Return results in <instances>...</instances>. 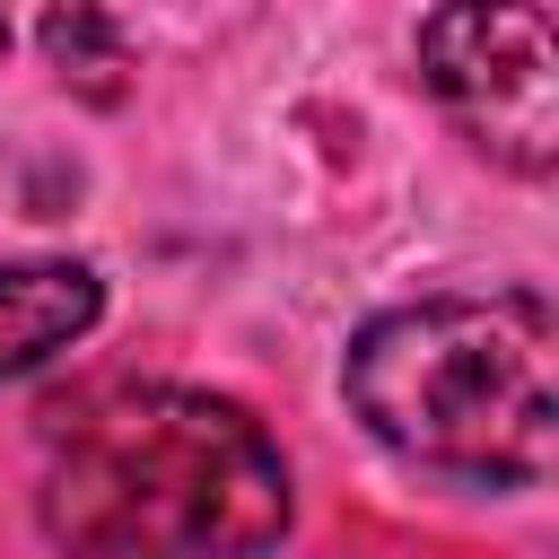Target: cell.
I'll return each mask as SVG.
<instances>
[{
    "label": "cell",
    "instance_id": "cell-4",
    "mask_svg": "<svg viewBox=\"0 0 559 559\" xmlns=\"http://www.w3.org/2000/svg\"><path fill=\"white\" fill-rule=\"evenodd\" d=\"M105 288L87 262H0V384L44 367L96 323Z\"/></svg>",
    "mask_w": 559,
    "mask_h": 559
},
{
    "label": "cell",
    "instance_id": "cell-1",
    "mask_svg": "<svg viewBox=\"0 0 559 559\" xmlns=\"http://www.w3.org/2000/svg\"><path fill=\"white\" fill-rule=\"evenodd\" d=\"M44 524L70 559H262L288 533V463L245 402L114 384L52 437Z\"/></svg>",
    "mask_w": 559,
    "mask_h": 559
},
{
    "label": "cell",
    "instance_id": "cell-3",
    "mask_svg": "<svg viewBox=\"0 0 559 559\" xmlns=\"http://www.w3.org/2000/svg\"><path fill=\"white\" fill-rule=\"evenodd\" d=\"M419 70L454 131L515 175L559 166V17L550 9H437Z\"/></svg>",
    "mask_w": 559,
    "mask_h": 559
},
{
    "label": "cell",
    "instance_id": "cell-2",
    "mask_svg": "<svg viewBox=\"0 0 559 559\" xmlns=\"http://www.w3.org/2000/svg\"><path fill=\"white\" fill-rule=\"evenodd\" d=\"M550 349H559L550 306L524 288L419 297L349 341V411L419 472L472 489H524L559 454Z\"/></svg>",
    "mask_w": 559,
    "mask_h": 559
},
{
    "label": "cell",
    "instance_id": "cell-5",
    "mask_svg": "<svg viewBox=\"0 0 559 559\" xmlns=\"http://www.w3.org/2000/svg\"><path fill=\"white\" fill-rule=\"evenodd\" d=\"M0 52H9V17H0Z\"/></svg>",
    "mask_w": 559,
    "mask_h": 559
}]
</instances>
